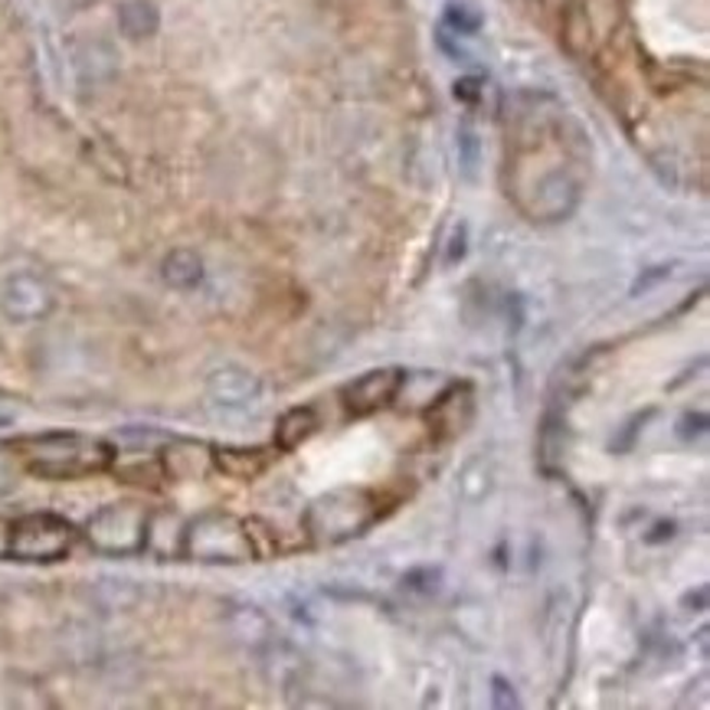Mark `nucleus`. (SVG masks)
Here are the masks:
<instances>
[{
	"label": "nucleus",
	"instance_id": "nucleus-1",
	"mask_svg": "<svg viewBox=\"0 0 710 710\" xmlns=\"http://www.w3.org/2000/svg\"><path fill=\"white\" fill-rule=\"evenodd\" d=\"M14 448L21 452V461L27 465L30 476L69 482V479H89L105 471L115 461V448L96 435L79 432H43L17 439Z\"/></svg>",
	"mask_w": 710,
	"mask_h": 710
},
{
	"label": "nucleus",
	"instance_id": "nucleus-2",
	"mask_svg": "<svg viewBox=\"0 0 710 710\" xmlns=\"http://www.w3.org/2000/svg\"><path fill=\"white\" fill-rule=\"evenodd\" d=\"M380 518V502L367 489H334L305 511V534L315 547H341L367 534Z\"/></svg>",
	"mask_w": 710,
	"mask_h": 710
},
{
	"label": "nucleus",
	"instance_id": "nucleus-3",
	"mask_svg": "<svg viewBox=\"0 0 710 710\" xmlns=\"http://www.w3.org/2000/svg\"><path fill=\"white\" fill-rule=\"evenodd\" d=\"M180 557L193 563H253L259 557V547L253 541V528L229 511H206L183 528V547Z\"/></svg>",
	"mask_w": 710,
	"mask_h": 710
},
{
	"label": "nucleus",
	"instance_id": "nucleus-4",
	"mask_svg": "<svg viewBox=\"0 0 710 710\" xmlns=\"http://www.w3.org/2000/svg\"><path fill=\"white\" fill-rule=\"evenodd\" d=\"M148 518L151 511L138 502H115L99 508L89 521L83 537L92 550L105 557H131L144 550L148 541Z\"/></svg>",
	"mask_w": 710,
	"mask_h": 710
},
{
	"label": "nucleus",
	"instance_id": "nucleus-5",
	"mask_svg": "<svg viewBox=\"0 0 710 710\" xmlns=\"http://www.w3.org/2000/svg\"><path fill=\"white\" fill-rule=\"evenodd\" d=\"M79 534L76 528L50 511L24 515L11 524V550L8 557L21 563H60L73 554Z\"/></svg>",
	"mask_w": 710,
	"mask_h": 710
},
{
	"label": "nucleus",
	"instance_id": "nucleus-6",
	"mask_svg": "<svg viewBox=\"0 0 710 710\" xmlns=\"http://www.w3.org/2000/svg\"><path fill=\"white\" fill-rule=\"evenodd\" d=\"M403 383H406V373L400 367H380V370H370V373L357 377L354 383H347L341 390L347 416L360 419V416H373V413L393 406Z\"/></svg>",
	"mask_w": 710,
	"mask_h": 710
},
{
	"label": "nucleus",
	"instance_id": "nucleus-7",
	"mask_svg": "<svg viewBox=\"0 0 710 710\" xmlns=\"http://www.w3.org/2000/svg\"><path fill=\"white\" fill-rule=\"evenodd\" d=\"M53 305H56L53 289L34 272H17L0 286V312L11 321H21V325L40 321L53 312Z\"/></svg>",
	"mask_w": 710,
	"mask_h": 710
},
{
	"label": "nucleus",
	"instance_id": "nucleus-8",
	"mask_svg": "<svg viewBox=\"0 0 710 710\" xmlns=\"http://www.w3.org/2000/svg\"><path fill=\"white\" fill-rule=\"evenodd\" d=\"M161 471L174 482H203L213 471V445L196 439H174L161 452Z\"/></svg>",
	"mask_w": 710,
	"mask_h": 710
},
{
	"label": "nucleus",
	"instance_id": "nucleus-9",
	"mask_svg": "<svg viewBox=\"0 0 710 710\" xmlns=\"http://www.w3.org/2000/svg\"><path fill=\"white\" fill-rule=\"evenodd\" d=\"M471 413H476V400H471V386H452L445 396H439L429 409V426L435 429L439 439H455L465 432V426L471 422Z\"/></svg>",
	"mask_w": 710,
	"mask_h": 710
},
{
	"label": "nucleus",
	"instance_id": "nucleus-10",
	"mask_svg": "<svg viewBox=\"0 0 710 710\" xmlns=\"http://www.w3.org/2000/svg\"><path fill=\"white\" fill-rule=\"evenodd\" d=\"M272 452L263 445H216L213 448V465L229 479H240V482H253L259 479L263 471L269 468Z\"/></svg>",
	"mask_w": 710,
	"mask_h": 710
},
{
	"label": "nucleus",
	"instance_id": "nucleus-11",
	"mask_svg": "<svg viewBox=\"0 0 710 710\" xmlns=\"http://www.w3.org/2000/svg\"><path fill=\"white\" fill-rule=\"evenodd\" d=\"M206 393L219 406H250L259 396V380L243 367H219L206 380Z\"/></svg>",
	"mask_w": 710,
	"mask_h": 710
},
{
	"label": "nucleus",
	"instance_id": "nucleus-12",
	"mask_svg": "<svg viewBox=\"0 0 710 710\" xmlns=\"http://www.w3.org/2000/svg\"><path fill=\"white\" fill-rule=\"evenodd\" d=\"M183 528L187 521H180L174 511H157L148 518V541L144 547L154 550L157 557H180V547H183Z\"/></svg>",
	"mask_w": 710,
	"mask_h": 710
},
{
	"label": "nucleus",
	"instance_id": "nucleus-13",
	"mask_svg": "<svg viewBox=\"0 0 710 710\" xmlns=\"http://www.w3.org/2000/svg\"><path fill=\"white\" fill-rule=\"evenodd\" d=\"M315 432H318L315 406H295V409L282 413V419L276 422V448L279 452H292L302 442H308Z\"/></svg>",
	"mask_w": 710,
	"mask_h": 710
},
{
	"label": "nucleus",
	"instance_id": "nucleus-14",
	"mask_svg": "<svg viewBox=\"0 0 710 710\" xmlns=\"http://www.w3.org/2000/svg\"><path fill=\"white\" fill-rule=\"evenodd\" d=\"M161 27V14L151 0H122L118 4V30L128 40H148Z\"/></svg>",
	"mask_w": 710,
	"mask_h": 710
},
{
	"label": "nucleus",
	"instance_id": "nucleus-15",
	"mask_svg": "<svg viewBox=\"0 0 710 710\" xmlns=\"http://www.w3.org/2000/svg\"><path fill=\"white\" fill-rule=\"evenodd\" d=\"M161 272H164V282L174 289H196L203 282V263L193 250H174L164 259Z\"/></svg>",
	"mask_w": 710,
	"mask_h": 710
},
{
	"label": "nucleus",
	"instance_id": "nucleus-16",
	"mask_svg": "<svg viewBox=\"0 0 710 710\" xmlns=\"http://www.w3.org/2000/svg\"><path fill=\"white\" fill-rule=\"evenodd\" d=\"M445 24L455 30V34H476L482 27V17L471 11L468 4H448L445 8Z\"/></svg>",
	"mask_w": 710,
	"mask_h": 710
},
{
	"label": "nucleus",
	"instance_id": "nucleus-17",
	"mask_svg": "<svg viewBox=\"0 0 710 710\" xmlns=\"http://www.w3.org/2000/svg\"><path fill=\"white\" fill-rule=\"evenodd\" d=\"M492 697H495V707H502V710H508V707H518V694H515V687H511V681H505V677H495L492 681Z\"/></svg>",
	"mask_w": 710,
	"mask_h": 710
},
{
	"label": "nucleus",
	"instance_id": "nucleus-18",
	"mask_svg": "<svg viewBox=\"0 0 710 710\" xmlns=\"http://www.w3.org/2000/svg\"><path fill=\"white\" fill-rule=\"evenodd\" d=\"M455 96H461V99H468V102H476V96H479V79H461V83L455 86Z\"/></svg>",
	"mask_w": 710,
	"mask_h": 710
},
{
	"label": "nucleus",
	"instance_id": "nucleus-19",
	"mask_svg": "<svg viewBox=\"0 0 710 710\" xmlns=\"http://www.w3.org/2000/svg\"><path fill=\"white\" fill-rule=\"evenodd\" d=\"M14 485V471H11V461L0 455V492H8Z\"/></svg>",
	"mask_w": 710,
	"mask_h": 710
},
{
	"label": "nucleus",
	"instance_id": "nucleus-20",
	"mask_svg": "<svg viewBox=\"0 0 710 710\" xmlns=\"http://www.w3.org/2000/svg\"><path fill=\"white\" fill-rule=\"evenodd\" d=\"M11 524L14 521L0 518V557H8V550H11Z\"/></svg>",
	"mask_w": 710,
	"mask_h": 710
}]
</instances>
